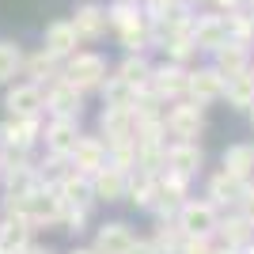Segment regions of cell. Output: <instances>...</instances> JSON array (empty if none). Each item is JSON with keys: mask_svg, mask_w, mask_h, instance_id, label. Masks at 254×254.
I'll return each instance as SVG.
<instances>
[{"mask_svg": "<svg viewBox=\"0 0 254 254\" xmlns=\"http://www.w3.org/2000/svg\"><path fill=\"white\" fill-rule=\"evenodd\" d=\"M61 80L76 87V91H91V87H103L106 80V61L99 53H72L61 68Z\"/></svg>", "mask_w": 254, "mask_h": 254, "instance_id": "1", "label": "cell"}, {"mask_svg": "<svg viewBox=\"0 0 254 254\" xmlns=\"http://www.w3.org/2000/svg\"><path fill=\"white\" fill-rule=\"evenodd\" d=\"M163 129H171V137H179V140H193L205 129V110L197 103L171 106V114H163Z\"/></svg>", "mask_w": 254, "mask_h": 254, "instance_id": "2", "label": "cell"}, {"mask_svg": "<svg viewBox=\"0 0 254 254\" xmlns=\"http://www.w3.org/2000/svg\"><path fill=\"white\" fill-rule=\"evenodd\" d=\"M148 91L159 99V103H167V99H182V95H186V68H182V64L163 61L159 68H152Z\"/></svg>", "mask_w": 254, "mask_h": 254, "instance_id": "3", "label": "cell"}, {"mask_svg": "<svg viewBox=\"0 0 254 254\" xmlns=\"http://www.w3.org/2000/svg\"><path fill=\"white\" fill-rule=\"evenodd\" d=\"M42 106L53 118H80V106H84V91H76L68 80H53L50 91H46Z\"/></svg>", "mask_w": 254, "mask_h": 254, "instance_id": "4", "label": "cell"}, {"mask_svg": "<svg viewBox=\"0 0 254 254\" xmlns=\"http://www.w3.org/2000/svg\"><path fill=\"white\" fill-rule=\"evenodd\" d=\"M186 95H190V103L205 106L212 103V99L224 95V76L216 72V68H193V72H186Z\"/></svg>", "mask_w": 254, "mask_h": 254, "instance_id": "5", "label": "cell"}, {"mask_svg": "<svg viewBox=\"0 0 254 254\" xmlns=\"http://www.w3.org/2000/svg\"><path fill=\"white\" fill-rule=\"evenodd\" d=\"M212 68H216L224 80H228V76L247 72V68H251V46L228 38L224 46H216V50H212Z\"/></svg>", "mask_w": 254, "mask_h": 254, "instance_id": "6", "label": "cell"}, {"mask_svg": "<svg viewBox=\"0 0 254 254\" xmlns=\"http://www.w3.org/2000/svg\"><path fill=\"white\" fill-rule=\"evenodd\" d=\"M190 42L193 50H216V46L228 42V23L224 15H193V27H190Z\"/></svg>", "mask_w": 254, "mask_h": 254, "instance_id": "7", "label": "cell"}, {"mask_svg": "<svg viewBox=\"0 0 254 254\" xmlns=\"http://www.w3.org/2000/svg\"><path fill=\"white\" fill-rule=\"evenodd\" d=\"M72 31L80 42H99V38H106V8H99V4H84V8H76L72 19Z\"/></svg>", "mask_w": 254, "mask_h": 254, "instance_id": "8", "label": "cell"}, {"mask_svg": "<svg viewBox=\"0 0 254 254\" xmlns=\"http://www.w3.org/2000/svg\"><path fill=\"white\" fill-rule=\"evenodd\" d=\"M163 167H171V175H179V179H190L193 171H201V148L193 140H179L163 148Z\"/></svg>", "mask_w": 254, "mask_h": 254, "instance_id": "9", "label": "cell"}, {"mask_svg": "<svg viewBox=\"0 0 254 254\" xmlns=\"http://www.w3.org/2000/svg\"><path fill=\"white\" fill-rule=\"evenodd\" d=\"M76 46H80V38H76V31H72V23H68V19L50 23V27H46V42H42V50L50 53V57H57V61H68L72 53H80Z\"/></svg>", "mask_w": 254, "mask_h": 254, "instance_id": "10", "label": "cell"}, {"mask_svg": "<svg viewBox=\"0 0 254 254\" xmlns=\"http://www.w3.org/2000/svg\"><path fill=\"white\" fill-rule=\"evenodd\" d=\"M179 228L186 235H209L212 228H216V209H212L209 201H186L182 205V216H179Z\"/></svg>", "mask_w": 254, "mask_h": 254, "instance_id": "11", "label": "cell"}, {"mask_svg": "<svg viewBox=\"0 0 254 254\" xmlns=\"http://www.w3.org/2000/svg\"><path fill=\"white\" fill-rule=\"evenodd\" d=\"M38 137V118H11L0 126V144L11 152H27Z\"/></svg>", "mask_w": 254, "mask_h": 254, "instance_id": "12", "label": "cell"}, {"mask_svg": "<svg viewBox=\"0 0 254 254\" xmlns=\"http://www.w3.org/2000/svg\"><path fill=\"white\" fill-rule=\"evenodd\" d=\"M4 106L11 110V118H38V110H42V87H34V84L8 87Z\"/></svg>", "mask_w": 254, "mask_h": 254, "instance_id": "13", "label": "cell"}, {"mask_svg": "<svg viewBox=\"0 0 254 254\" xmlns=\"http://www.w3.org/2000/svg\"><path fill=\"white\" fill-rule=\"evenodd\" d=\"M72 163L80 175H95V171L106 167V144L99 137H80L72 148Z\"/></svg>", "mask_w": 254, "mask_h": 254, "instance_id": "14", "label": "cell"}, {"mask_svg": "<svg viewBox=\"0 0 254 254\" xmlns=\"http://www.w3.org/2000/svg\"><path fill=\"white\" fill-rule=\"evenodd\" d=\"M99 126H103V133H106V144H114V140H133L137 122H133V110H126V106H106L103 118H99Z\"/></svg>", "mask_w": 254, "mask_h": 254, "instance_id": "15", "label": "cell"}, {"mask_svg": "<svg viewBox=\"0 0 254 254\" xmlns=\"http://www.w3.org/2000/svg\"><path fill=\"white\" fill-rule=\"evenodd\" d=\"M76 140H80L76 118H53V126L46 129V144L53 148V156H72Z\"/></svg>", "mask_w": 254, "mask_h": 254, "instance_id": "16", "label": "cell"}, {"mask_svg": "<svg viewBox=\"0 0 254 254\" xmlns=\"http://www.w3.org/2000/svg\"><path fill=\"white\" fill-rule=\"evenodd\" d=\"M23 72L31 76L27 84L42 87V84H53V80H61V61H57V57H50L46 50H38V53H31V57H23Z\"/></svg>", "mask_w": 254, "mask_h": 254, "instance_id": "17", "label": "cell"}, {"mask_svg": "<svg viewBox=\"0 0 254 254\" xmlns=\"http://www.w3.org/2000/svg\"><path fill=\"white\" fill-rule=\"evenodd\" d=\"M220 99H228L235 110H251V106H254V76H251V68L239 72V76H228Z\"/></svg>", "mask_w": 254, "mask_h": 254, "instance_id": "18", "label": "cell"}, {"mask_svg": "<svg viewBox=\"0 0 254 254\" xmlns=\"http://www.w3.org/2000/svg\"><path fill=\"white\" fill-rule=\"evenodd\" d=\"M91 193L103 197V201H118L122 193H126V171L118 167H103L91 175Z\"/></svg>", "mask_w": 254, "mask_h": 254, "instance_id": "19", "label": "cell"}, {"mask_svg": "<svg viewBox=\"0 0 254 254\" xmlns=\"http://www.w3.org/2000/svg\"><path fill=\"white\" fill-rule=\"evenodd\" d=\"M106 23L122 34V31H129V27H140V23H144V11H140L137 0H114V4L106 8Z\"/></svg>", "mask_w": 254, "mask_h": 254, "instance_id": "20", "label": "cell"}, {"mask_svg": "<svg viewBox=\"0 0 254 254\" xmlns=\"http://www.w3.org/2000/svg\"><path fill=\"white\" fill-rule=\"evenodd\" d=\"M129 247H133V235L126 224H106L95 239V254H129Z\"/></svg>", "mask_w": 254, "mask_h": 254, "instance_id": "21", "label": "cell"}, {"mask_svg": "<svg viewBox=\"0 0 254 254\" xmlns=\"http://www.w3.org/2000/svg\"><path fill=\"white\" fill-rule=\"evenodd\" d=\"M224 175H232V179L247 182L254 175V148H247V144H235V148L224 152Z\"/></svg>", "mask_w": 254, "mask_h": 254, "instance_id": "22", "label": "cell"}, {"mask_svg": "<svg viewBox=\"0 0 254 254\" xmlns=\"http://www.w3.org/2000/svg\"><path fill=\"white\" fill-rule=\"evenodd\" d=\"M57 197H61V205H72V209H84L95 193H91V182L84 179V175H64L61 190H57Z\"/></svg>", "mask_w": 254, "mask_h": 254, "instance_id": "23", "label": "cell"}, {"mask_svg": "<svg viewBox=\"0 0 254 254\" xmlns=\"http://www.w3.org/2000/svg\"><path fill=\"white\" fill-rule=\"evenodd\" d=\"M27 232H31V224L23 220H4L0 224V254H23L27 251Z\"/></svg>", "mask_w": 254, "mask_h": 254, "instance_id": "24", "label": "cell"}, {"mask_svg": "<svg viewBox=\"0 0 254 254\" xmlns=\"http://www.w3.org/2000/svg\"><path fill=\"white\" fill-rule=\"evenodd\" d=\"M239 193H243V182L232 179V175H224V171L209 182V197H212L209 205H212V209H216V205H235V201H239Z\"/></svg>", "mask_w": 254, "mask_h": 254, "instance_id": "25", "label": "cell"}, {"mask_svg": "<svg viewBox=\"0 0 254 254\" xmlns=\"http://www.w3.org/2000/svg\"><path fill=\"white\" fill-rule=\"evenodd\" d=\"M148 76H152V64L140 53H129L126 61L118 64V80H126L129 87H148Z\"/></svg>", "mask_w": 254, "mask_h": 254, "instance_id": "26", "label": "cell"}, {"mask_svg": "<svg viewBox=\"0 0 254 254\" xmlns=\"http://www.w3.org/2000/svg\"><path fill=\"white\" fill-rule=\"evenodd\" d=\"M137 91L140 87H129L126 80H118V76H106L103 80V99H106V106H133V99H137Z\"/></svg>", "mask_w": 254, "mask_h": 254, "instance_id": "27", "label": "cell"}, {"mask_svg": "<svg viewBox=\"0 0 254 254\" xmlns=\"http://www.w3.org/2000/svg\"><path fill=\"white\" fill-rule=\"evenodd\" d=\"M23 72V50L8 38H0V84H8Z\"/></svg>", "mask_w": 254, "mask_h": 254, "instance_id": "28", "label": "cell"}, {"mask_svg": "<svg viewBox=\"0 0 254 254\" xmlns=\"http://www.w3.org/2000/svg\"><path fill=\"white\" fill-rule=\"evenodd\" d=\"M220 232H224V239H228V247H243V243H251V239H254V228H251L247 216H232V220H224Z\"/></svg>", "mask_w": 254, "mask_h": 254, "instance_id": "29", "label": "cell"}, {"mask_svg": "<svg viewBox=\"0 0 254 254\" xmlns=\"http://www.w3.org/2000/svg\"><path fill=\"white\" fill-rule=\"evenodd\" d=\"M129 193H133V201H137V205H156L159 179H156V175H137V179L129 182Z\"/></svg>", "mask_w": 254, "mask_h": 254, "instance_id": "30", "label": "cell"}, {"mask_svg": "<svg viewBox=\"0 0 254 254\" xmlns=\"http://www.w3.org/2000/svg\"><path fill=\"white\" fill-rule=\"evenodd\" d=\"M156 197L167 205V209H171V205H179L182 197H186V179H179V175H167V179L159 182V193H156Z\"/></svg>", "mask_w": 254, "mask_h": 254, "instance_id": "31", "label": "cell"}, {"mask_svg": "<svg viewBox=\"0 0 254 254\" xmlns=\"http://www.w3.org/2000/svg\"><path fill=\"white\" fill-rule=\"evenodd\" d=\"M163 50H167V61H171V64H182V61H190L193 53H197L190 38H171V42L163 46Z\"/></svg>", "mask_w": 254, "mask_h": 254, "instance_id": "32", "label": "cell"}, {"mask_svg": "<svg viewBox=\"0 0 254 254\" xmlns=\"http://www.w3.org/2000/svg\"><path fill=\"white\" fill-rule=\"evenodd\" d=\"M156 254H171V251H179V235H175V228H163V232H159V239L156 243Z\"/></svg>", "mask_w": 254, "mask_h": 254, "instance_id": "33", "label": "cell"}, {"mask_svg": "<svg viewBox=\"0 0 254 254\" xmlns=\"http://www.w3.org/2000/svg\"><path fill=\"white\" fill-rule=\"evenodd\" d=\"M179 254H212V251H209V243H205L201 235H190V239L179 247Z\"/></svg>", "mask_w": 254, "mask_h": 254, "instance_id": "34", "label": "cell"}, {"mask_svg": "<svg viewBox=\"0 0 254 254\" xmlns=\"http://www.w3.org/2000/svg\"><path fill=\"white\" fill-rule=\"evenodd\" d=\"M216 8H220V15H228V11H239V8H243V0H216Z\"/></svg>", "mask_w": 254, "mask_h": 254, "instance_id": "35", "label": "cell"}, {"mask_svg": "<svg viewBox=\"0 0 254 254\" xmlns=\"http://www.w3.org/2000/svg\"><path fill=\"white\" fill-rule=\"evenodd\" d=\"M129 254H156V247H152V243H137V239H133V247H129Z\"/></svg>", "mask_w": 254, "mask_h": 254, "instance_id": "36", "label": "cell"}, {"mask_svg": "<svg viewBox=\"0 0 254 254\" xmlns=\"http://www.w3.org/2000/svg\"><path fill=\"white\" fill-rule=\"evenodd\" d=\"M156 4H167V8H182L186 0H156Z\"/></svg>", "mask_w": 254, "mask_h": 254, "instance_id": "37", "label": "cell"}, {"mask_svg": "<svg viewBox=\"0 0 254 254\" xmlns=\"http://www.w3.org/2000/svg\"><path fill=\"white\" fill-rule=\"evenodd\" d=\"M216 254H239V251H235V247H228V251H216Z\"/></svg>", "mask_w": 254, "mask_h": 254, "instance_id": "38", "label": "cell"}, {"mask_svg": "<svg viewBox=\"0 0 254 254\" xmlns=\"http://www.w3.org/2000/svg\"><path fill=\"white\" fill-rule=\"evenodd\" d=\"M247 220H251V228H254V209H251V216H247Z\"/></svg>", "mask_w": 254, "mask_h": 254, "instance_id": "39", "label": "cell"}, {"mask_svg": "<svg viewBox=\"0 0 254 254\" xmlns=\"http://www.w3.org/2000/svg\"><path fill=\"white\" fill-rule=\"evenodd\" d=\"M23 254H46V251H23Z\"/></svg>", "mask_w": 254, "mask_h": 254, "instance_id": "40", "label": "cell"}, {"mask_svg": "<svg viewBox=\"0 0 254 254\" xmlns=\"http://www.w3.org/2000/svg\"><path fill=\"white\" fill-rule=\"evenodd\" d=\"M72 254H95V251H72Z\"/></svg>", "mask_w": 254, "mask_h": 254, "instance_id": "41", "label": "cell"}, {"mask_svg": "<svg viewBox=\"0 0 254 254\" xmlns=\"http://www.w3.org/2000/svg\"><path fill=\"white\" fill-rule=\"evenodd\" d=\"M190 4H201V0H190Z\"/></svg>", "mask_w": 254, "mask_h": 254, "instance_id": "42", "label": "cell"}, {"mask_svg": "<svg viewBox=\"0 0 254 254\" xmlns=\"http://www.w3.org/2000/svg\"><path fill=\"white\" fill-rule=\"evenodd\" d=\"M251 118H254V106H251Z\"/></svg>", "mask_w": 254, "mask_h": 254, "instance_id": "43", "label": "cell"}, {"mask_svg": "<svg viewBox=\"0 0 254 254\" xmlns=\"http://www.w3.org/2000/svg\"><path fill=\"white\" fill-rule=\"evenodd\" d=\"M251 42H254V34H251Z\"/></svg>", "mask_w": 254, "mask_h": 254, "instance_id": "44", "label": "cell"}, {"mask_svg": "<svg viewBox=\"0 0 254 254\" xmlns=\"http://www.w3.org/2000/svg\"><path fill=\"white\" fill-rule=\"evenodd\" d=\"M251 76H254V68H251Z\"/></svg>", "mask_w": 254, "mask_h": 254, "instance_id": "45", "label": "cell"}]
</instances>
